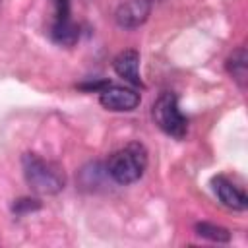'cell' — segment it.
Listing matches in <instances>:
<instances>
[{
	"label": "cell",
	"mask_w": 248,
	"mask_h": 248,
	"mask_svg": "<svg viewBox=\"0 0 248 248\" xmlns=\"http://www.w3.org/2000/svg\"><path fill=\"white\" fill-rule=\"evenodd\" d=\"M147 169V149L140 141H130L124 147L116 149L107 163L108 176L118 184L138 182Z\"/></svg>",
	"instance_id": "1"
},
{
	"label": "cell",
	"mask_w": 248,
	"mask_h": 248,
	"mask_svg": "<svg viewBox=\"0 0 248 248\" xmlns=\"http://www.w3.org/2000/svg\"><path fill=\"white\" fill-rule=\"evenodd\" d=\"M21 165H23L25 182L37 194H43V196L58 194L66 184V176L62 169L50 161L41 159L35 153H25L21 157Z\"/></svg>",
	"instance_id": "2"
},
{
	"label": "cell",
	"mask_w": 248,
	"mask_h": 248,
	"mask_svg": "<svg viewBox=\"0 0 248 248\" xmlns=\"http://www.w3.org/2000/svg\"><path fill=\"white\" fill-rule=\"evenodd\" d=\"M153 122L172 138H184L188 132V118L178 108V97L170 91H165L157 97L151 108Z\"/></svg>",
	"instance_id": "3"
},
{
	"label": "cell",
	"mask_w": 248,
	"mask_h": 248,
	"mask_svg": "<svg viewBox=\"0 0 248 248\" xmlns=\"http://www.w3.org/2000/svg\"><path fill=\"white\" fill-rule=\"evenodd\" d=\"M140 93L136 89L130 87H122V85H112L107 83L101 91H99V103L112 112H128L134 110L140 105Z\"/></svg>",
	"instance_id": "4"
},
{
	"label": "cell",
	"mask_w": 248,
	"mask_h": 248,
	"mask_svg": "<svg viewBox=\"0 0 248 248\" xmlns=\"http://www.w3.org/2000/svg\"><path fill=\"white\" fill-rule=\"evenodd\" d=\"M151 14V0H120L114 19L122 29H136L147 21Z\"/></svg>",
	"instance_id": "5"
},
{
	"label": "cell",
	"mask_w": 248,
	"mask_h": 248,
	"mask_svg": "<svg viewBox=\"0 0 248 248\" xmlns=\"http://www.w3.org/2000/svg\"><path fill=\"white\" fill-rule=\"evenodd\" d=\"M211 184H213V192H215V196L219 198V202L225 205V207H229V209H234V211H244L246 207H248V198H246V194L236 186V184H232L227 176H215L213 180H211Z\"/></svg>",
	"instance_id": "6"
},
{
	"label": "cell",
	"mask_w": 248,
	"mask_h": 248,
	"mask_svg": "<svg viewBox=\"0 0 248 248\" xmlns=\"http://www.w3.org/2000/svg\"><path fill=\"white\" fill-rule=\"evenodd\" d=\"M112 68H114V72L122 79H126L128 83H132L136 87H141V78H140V52L136 48L122 50L114 58Z\"/></svg>",
	"instance_id": "7"
},
{
	"label": "cell",
	"mask_w": 248,
	"mask_h": 248,
	"mask_svg": "<svg viewBox=\"0 0 248 248\" xmlns=\"http://www.w3.org/2000/svg\"><path fill=\"white\" fill-rule=\"evenodd\" d=\"M227 72L232 76V79L240 87L246 85V78H248V56H246V50L242 46L236 48L229 56V60H227Z\"/></svg>",
	"instance_id": "8"
},
{
	"label": "cell",
	"mask_w": 248,
	"mask_h": 248,
	"mask_svg": "<svg viewBox=\"0 0 248 248\" xmlns=\"http://www.w3.org/2000/svg\"><path fill=\"white\" fill-rule=\"evenodd\" d=\"M50 37L54 43L64 45V46H72L78 37H79V29L72 19H64V21H54L50 27Z\"/></svg>",
	"instance_id": "9"
},
{
	"label": "cell",
	"mask_w": 248,
	"mask_h": 248,
	"mask_svg": "<svg viewBox=\"0 0 248 248\" xmlns=\"http://www.w3.org/2000/svg\"><path fill=\"white\" fill-rule=\"evenodd\" d=\"M196 234L202 238H207L211 242H229L231 240L229 229L213 225V223H196Z\"/></svg>",
	"instance_id": "10"
},
{
	"label": "cell",
	"mask_w": 248,
	"mask_h": 248,
	"mask_svg": "<svg viewBox=\"0 0 248 248\" xmlns=\"http://www.w3.org/2000/svg\"><path fill=\"white\" fill-rule=\"evenodd\" d=\"M41 207V203H39V200H31V198H21V200H17L16 203H14V213L16 215H23V213H29V211H35V209H39Z\"/></svg>",
	"instance_id": "11"
}]
</instances>
